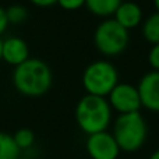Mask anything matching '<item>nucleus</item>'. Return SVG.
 Listing matches in <instances>:
<instances>
[{
  "label": "nucleus",
  "mask_w": 159,
  "mask_h": 159,
  "mask_svg": "<svg viewBox=\"0 0 159 159\" xmlns=\"http://www.w3.org/2000/svg\"><path fill=\"white\" fill-rule=\"evenodd\" d=\"M13 84L20 93L25 96H41L52 85V71L45 61L28 59L16 67Z\"/></svg>",
  "instance_id": "nucleus-1"
},
{
  "label": "nucleus",
  "mask_w": 159,
  "mask_h": 159,
  "mask_svg": "<svg viewBox=\"0 0 159 159\" xmlns=\"http://www.w3.org/2000/svg\"><path fill=\"white\" fill-rule=\"evenodd\" d=\"M112 110L106 98L87 93L77 103L75 120L87 135L106 131L112 121Z\"/></svg>",
  "instance_id": "nucleus-2"
},
{
  "label": "nucleus",
  "mask_w": 159,
  "mask_h": 159,
  "mask_svg": "<svg viewBox=\"0 0 159 159\" xmlns=\"http://www.w3.org/2000/svg\"><path fill=\"white\" fill-rule=\"evenodd\" d=\"M112 134L123 152H137L148 137V126L140 112L119 115L113 123Z\"/></svg>",
  "instance_id": "nucleus-3"
},
{
  "label": "nucleus",
  "mask_w": 159,
  "mask_h": 159,
  "mask_svg": "<svg viewBox=\"0 0 159 159\" xmlns=\"http://www.w3.org/2000/svg\"><path fill=\"white\" fill-rule=\"evenodd\" d=\"M119 84V73L107 60H96L88 64L82 74V87L87 93L106 98Z\"/></svg>",
  "instance_id": "nucleus-4"
},
{
  "label": "nucleus",
  "mask_w": 159,
  "mask_h": 159,
  "mask_svg": "<svg viewBox=\"0 0 159 159\" xmlns=\"http://www.w3.org/2000/svg\"><path fill=\"white\" fill-rule=\"evenodd\" d=\"M95 46L102 55L107 57L119 56L126 50L130 42L129 31L121 27L115 18L102 21L93 34Z\"/></svg>",
  "instance_id": "nucleus-5"
},
{
  "label": "nucleus",
  "mask_w": 159,
  "mask_h": 159,
  "mask_svg": "<svg viewBox=\"0 0 159 159\" xmlns=\"http://www.w3.org/2000/svg\"><path fill=\"white\" fill-rule=\"evenodd\" d=\"M107 101L110 107L116 110L119 115L140 112V109L143 107L138 88L127 82H119L107 95Z\"/></svg>",
  "instance_id": "nucleus-6"
},
{
  "label": "nucleus",
  "mask_w": 159,
  "mask_h": 159,
  "mask_svg": "<svg viewBox=\"0 0 159 159\" xmlns=\"http://www.w3.org/2000/svg\"><path fill=\"white\" fill-rule=\"evenodd\" d=\"M85 149L91 159H117L121 152L113 134L107 130L88 135Z\"/></svg>",
  "instance_id": "nucleus-7"
},
{
  "label": "nucleus",
  "mask_w": 159,
  "mask_h": 159,
  "mask_svg": "<svg viewBox=\"0 0 159 159\" xmlns=\"http://www.w3.org/2000/svg\"><path fill=\"white\" fill-rule=\"evenodd\" d=\"M137 88L143 107L154 113H159V71L152 70L144 74Z\"/></svg>",
  "instance_id": "nucleus-8"
},
{
  "label": "nucleus",
  "mask_w": 159,
  "mask_h": 159,
  "mask_svg": "<svg viewBox=\"0 0 159 159\" xmlns=\"http://www.w3.org/2000/svg\"><path fill=\"white\" fill-rule=\"evenodd\" d=\"M28 55L30 50L28 46L21 38L17 36H11L3 41V60L7 61L11 66H20L28 60Z\"/></svg>",
  "instance_id": "nucleus-9"
},
{
  "label": "nucleus",
  "mask_w": 159,
  "mask_h": 159,
  "mask_svg": "<svg viewBox=\"0 0 159 159\" xmlns=\"http://www.w3.org/2000/svg\"><path fill=\"white\" fill-rule=\"evenodd\" d=\"M115 20L127 31L143 22V10L135 2H121L115 13Z\"/></svg>",
  "instance_id": "nucleus-10"
},
{
  "label": "nucleus",
  "mask_w": 159,
  "mask_h": 159,
  "mask_svg": "<svg viewBox=\"0 0 159 159\" xmlns=\"http://www.w3.org/2000/svg\"><path fill=\"white\" fill-rule=\"evenodd\" d=\"M123 0H87L85 6L92 14L98 17L115 16L116 10L121 4Z\"/></svg>",
  "instance_id": "nucleus-11"
},
{
  "label": "nucleus",
  "mask_w": 159,
  "mask_h": 159,
  "mask_svg": "<svg viewBox=\"0 0 159 159\" xmlns=\"http://www.w3.org/2000/svg\"><path fill=\"white\" fill-rule=\"evenodd\" d=\"M143 36L148 43L157 45L159 43V13L151 14L143 21Z\"/></svg>",
  "instance_id": "nucleus-12"
},
{
  "label": "nucleus",
  "mask_w": 159,
  "mask_h": 159,
  "mask_svg": "<svg viewBox=\"0 0 159 159\" xmlns=\"http://www.w3.org/2000/svg\"><path fill=\"white\" fill-rule=\"evenodd\" d=\"M21 149L14 141V137L0 131V159H18Z\"/></svg>",
  "instance_id": "nucleus-13"
},
{
  "label": "nucleus",
  "mask_w": 159,
  "mask_h": 159,
  "mask_svg": "<svg viewBox=\"0 0 159 159\" xmlns=\"http://www.w3.org/2000/svg\"><path fill=\"white\" fill-rule=\"evenodd\" d=\"M16 144L18 145V148L21 151L24 149H30L31 147L35 144V134L31 129H20L16 131V134L13 135Z\"/></svg>",
  "instance_id": "nucleus-14"
},
{
  "label": "nucleus",
  "mask_w": 159,
  "mask_h": 159,
  "mask_svg": "<svg viewBox=\"0 0 159 159\" xmlns=\"http://www.w3.org/2000/svg\"><path fill=\"white\" fill-rule=\"evenodd\" d=\"M6 13H7V18H8V22H10V24H21V22H24L28 17L27 8L20 6V4L10 6L8 8H6Z\"/></svg>",
  "instance_id": "nucleus-15"
},
{
  "label": "nucleus",
  "mask_w": 159,
  "mask_h": 159,
  "mask_svg": "<svg viewBox=\"0 0 159 159\" xmlns=\"http://www.w3.org/2000/svg\"><path fill=\"white\" fill-rule=\"evenodd\" d=\"M148 63L152 67V70L159 71V43L151 46L148 52Z\"/></svg>",
  "instance_id": "nucleus-16"
},
{
  "label": "nucleus",
  "mask_w": 159,
  "mask_h": 159,
  "mask_svg": "<svg viewBox=\"0 0 159 159\" xmlns=\"http://www.w3.org/2000/svg\"><path fill=\"white\" fill-rule=\"evenodd\" d=\"M85 2L87 0H57L59 6L64 10H78L80 7L85 6Z\"/></svg>",
  "instance_id": "nucleus-17"
},
{
  "label": "nucleus",
  "mask_w": 159,
  "mask_h": 159,
  "mask_svg": "<svg viewBox=\"0 0 159 159\" xmlns=\"http://www.w3.org/2000/svg\"><path fill=\"white\" fill-rule=\"evenodd\" d=\"M8 24H10V22H8V18H7V13H6L4 8L0 7V35L7 30Z\"/></svg>",
  "instance_id": "nucleus-18"
},
{
  "label": "nucleus",
  "mask_w": 159,
  "mask_h": 159,
  "mask_svg": "<svg viewBox=\"0 0 159 159\" xmlns=\"http://www.w3.org/2000/svg\"><path fill=\"white\" fill-rule=\"evenodd\" d=\"M30 2L38 6V7H49V6H53L55 3H57V0H30Z\"/></svg>",
  "instance_id": "nucleus-19"
},
{
  "label": "nucleus",
  "mask_w": 159,
  "mask_h": 159,
  "mask_svg": "<svg viewBox=\"0 0 159 159\" xmlns=\"http://www.w3.org/2000/svg\"><path fill=\"white\" fill-rule=\"evenodd\" d=\"M148 159H159V149H155V151L149 155Z\"/></svg>",
  "instance_id": "nucleus-20"
},
{
  "label": "nucleus",
  "mask_w": 159,
  "mask_h": 159,
  "mask_svg": "<svg viewBox=\"0 0 159 159\" xmlns=\"http://www.w3.org/2000/svg\"><path fill=\"white\" fill-rule=\"evenodd\" d=\"M3 59V41L0 39V60Z\"/></svg>",
  "instance_id": "nucleus-21"
},
{
  "label": "nucleus",
  "mask_w": 159,
  "mask_h": 159,
  "mask_svg": "<svg viewBox=\"0 0 159 159\" xmlns=\"http://www.w3.org/2000/svg\"><path fill=\"white\" fill-rule=\"evenodd\" d=\"M154 6H155V10L159 13V0H154Z\"/></svg>",
  "instance_id": "nucleus-22"
},
{
  "label": "nucleus",
  "mask_w": 159,
  "mask_h": 159,
  "mask_svg": "<svg viewBox=\"0 0 159 159\" xmlns=\"http://www.w3.org/2000/svg\"><path fill=\"white\" fill-rule=\"evenodd\" d=\"M18 159H32V158H27V157H20Z\"/></svg>",
  "instance_id": "nucleus-23"
}]
</instances>
